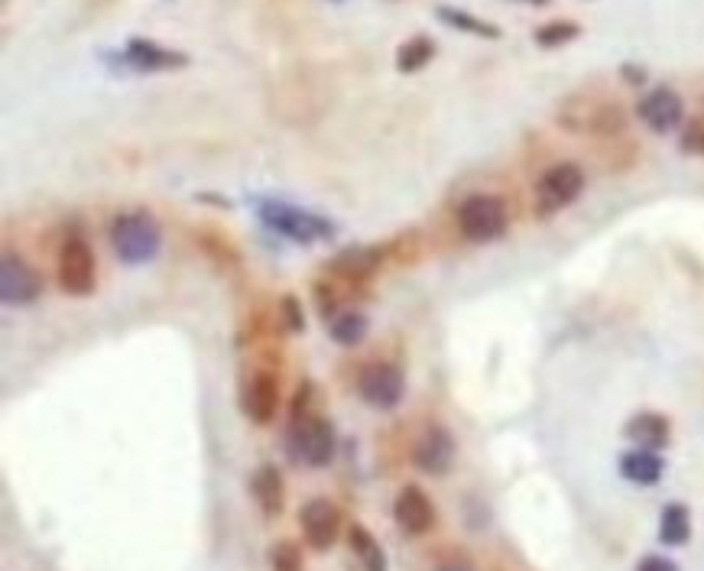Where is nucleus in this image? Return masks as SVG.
Returning a JSON list of instances; mask_svg holds the SVG:
<instances>
[{"label": "nucleus", "instance_id": "obj_1", "mask_svg": "<svg viewBox=\"0 0 704 571\" xmlns=\"http://www.w3.org/2000/svg\"><path fill=\"white\" fill-rule=\"evenodd\" d=\"M254 211L261 218L266 231L299 244V247H312V244H322V241H332L338 234V224L312 208H302V205H292L286 198H254Z\"/></svg>", "mask_w": 704, "mask_h": 571}, {"label": "nucleus", "instance_id": "obj_2", "mask_svg": "<svg viewBox=\"0 0 704 571\" xmlns=\"http://www.w3.org/2000/svg\"><path fill=\"white\" fill-rule=\"evenodd\" d=\"M111 247L127 267H143L163 250V228L150 211H124L111 221Z\"/></svg>", "mask_w": 704, "mask_h": 571}, {"label": "nucleus", "instance_id": "obj_3", "mask_svg": "<svg viewBox=\"0 0 704 571\" xmlns=\"http://www.w3.org/2000/svg\"><path fill=\"white\" fill-rule=\"evenodd\" d=\"M286 452L296 465L305 468H325L332 465L335 452H338V435L328 416L305 412V416H292L289 419V432H286Z\"/></svg>", "mask_w": 704, "mask_h": 571}, {"label": "nucleus", "instance_id": "obj_4", "mask_svg": "<svg viewBox=\"0 0 704 571\" xmlns=\"http://www.w3.org/2000/svg\"><path fill=\"white\" fill-rule=\"evenodd\" d=\"M104 62L114 69V72H130V75H153V72H176L185 69L192 59L188 53L182 49H170L157 39H147V36H134L127 39V46L120 53H111L104 49Z\"/></svg>", "mask_w": 704, "mask_h": 571}, {"label": "nucleus", "instance_id": "obj_5", "mask_svg": "<svg viewBox=\"0 0 704 571\" xmlns=\"http://www.w3.org/2000/svg\"><path fill=\"white\" fill-rule=\"evenodd\" d=\"M510 228V211L507 201L487 191L468 195L458 205V231L468 244H494L507 234Z\"/></svg>", "mask_w": 704, "mask_h": 571}, {"label": "nucleus", "instance_id": "obj_6", "mask_svg": "<svg viewBox=\"0 0 704 571\" xmlns=\"http://www.w3.org/2000/svg\"><path fill=\"white\" fill-rule=\"evenodd\" d=\"M588 186V176L578 163H552L539 183H535V218H552L558 211H565L568 205H575L581 198V191Z\"/></svg>", "mask_w": 704, "mask_h": 571}, {"label": "nucleus", "instance_id": "obj_7", "mask_svg": "<svg viewBox=\"0 0 704 571\" xmlns=\"http://www.w3.org/2000/svg\"><path fill=\"white\" fill-rule=\"evenodd\" d=\"M56 280L66 295L85 299L94 292L97 283V264H94V250L85 237H69L59 250V264H56Z\"/></svg>", "mask_w": 704, "mask_h": 571}, {"label": "nucleus", "instance_id": "obj_8", "mask_svg": "<svg viewBox=\"0 0 704 571\" xmlns=\"http://www.w3.org/2000/svg\"><path fill=\"white\" fill-rule=\"evenodd\" d=\"M357 396L380 412H390L403 403L406 396V377L396 364L390 361H373L360 371L357 377Z\"/></svg>", "mask_w": 704, "mask_h": 571}, {"label": "nucleus", "instance_id": "obj_9", "mask_svg": "<svg viewBox=\"0 0 704 571\" xmlns=\"http://www.w3.org/2000/svg\"><path fill=\"white\" fill-rule=\"evenodd\" d=\"M342 510L328 500V497H312L302 510H299V526H302V536L305 543L315 549V552H325L338 543L342 536Z\"/></svg>", "mask_w": 704, "mask_h": 571}, {"label": "nucleus", "instance_id": "obj_10", "mask_svg": "<svg viewBox=\"0 0 704 571\" xmlns=\"http://www.w3.org/2000/svg\"><path fill=\"white\" fill-rule=\"evenodd\" d=\"M43 295V277L20 257V254H3L0 260V299L10 308L33 305Z\"/></svg>", "mask_w": 704, "mask_h": 571}, {"label": "nucleus", "instance_id": "obj_11", "mask_svg": "<svg viewBox=\"0 0 704 571\" xmlns=\"http://www.w3.org/2000/svg\"><path fill=\"white\" fill-rule=\"evenodd\" d=\"M636 117H639V120L646 124V130H653V133H672V130H679L682 120H685V101H682V95H679L676 89L659 85V89H653V92H646V95L639 97Z\"/></svg>", "mask_w": 704, "mask_h": 571}, {"label": "nucleus", "instance_id": "obj_12", "mask_svg": "<svg viewBox=\"0 0 704 571\" xmlns=\"http://www.w3.org/2000/svg\"><path fill=\"white\" fill-rule=\"evenodd\" d=\"M393 520L403 536H426L436 526V506L419 483H406L393 500Z\"/></svg>", "mask_w": 704, "mask_h": 571}, {"label": "nucleus", "instance_id": "obj_13", "mask_svg": "<svg viewBox=\"0 0 704 571\" xmlns=\"http://www.w3.org/2000/svg\"><path fill=\"white\" fill-rule=\"evenodd\" d=\"M454 455H458V442L445 426H429L413 445V465L423 475L445 477L454 465Z\"/></svg>", "mask_w": 704, "mask_h": 571}, {"label": "nucleus", "instance_id": "obj_14", "mask_svg": "<svg viewBox=\"0 0 704 571\" xmlns=\"http://www.w3.org/2000/svg\"><path fill=\"white\" fill-rule=\"evenodd\" d=\"M241 409H244V416L251 422L269 426L276 419V409H279V381H276V374H269V371L254 374L244 386V393H241Z\"/></svg>", "mask_w": 704, "mask_h": 571}, {"label": "nucleus", "instance_id": "obj_15", "mask_svg": "<svg viewBox=\"0 0 704 571\" xmlns=\"http://www.w3.org/2000/svg\"><path fill=\"white\" fill-rule=\"evenodd\" d=\"M623 439L633 442L636 448H653V452H662L669 448L672 442V422L662 416V412H653V409H643L636 416L626 419L623 426Z\"/></svg>", "mask_w": 704, "mask_h": 571}, {"label": "nucleus", "instance_id": "obj_16", "mask_svg": "<svg viewBox=\"0 0 704 571\" xmlns=\"http://www.w3.org/2000/svg\"><path fill=\"white\" fill-rule=\"evenodd\" d=\"M383 264V250L370 247V244H351L342 254H335V260L328 264V270L335 277H342L345 283H363L370 280Z\"/></svg>", "mask_w": 704, "mask_h": 571}, {"label": "nucleus", "instance_id": "obj_17", "mask_svg": "<svg viewBox=\"0 0 704 571\" xmlns=\"http://www.w3.org/2000/svg\"><path fill=\"white\" fill-rule=\"evenodd\" d=\"M616 465H620V477L630 480V483H636V487H656L662 480V475H666V462L653 448H636L633 445L630 452L620 455Z\"/></svg>", "mask_w": 704, "mask_h": 571}, {"label": "nucleus", "instance_id": "obj_18", "mask_svg": "<svg viewBox=\"0 0 704 571\" xmlns=\"http://www.w3.org/2000/svg\"><path fill=\"white\" fill-rule=\"evenodd\" d=\"M325 325H328V335H332V341H335L338 348H357V345H363L367 335H370V318H367V312H360V308H354V305L338 308Z\"/></svg>", "mask_w": 704, "mask_h": 571}, {"label": "nucleus", "instance_id": "obj_19", "mask_svg": "<svg viewBox=\"0 0 704 571\" xmlns=\"http://www.w3.org/2000/svg\"><path fill=\"white\" fill-rule=\"evenodd\" d=\"M251 493H254V500L261 503V510H264L266 516H279L282 513V506H286V483H282V475H279V468L276 465H261L254 477H251Z\"/></svg>", "mask_w": 704, "mask_h": 571}, {"label": "nucleus", "instance_id": "obj_20", "mask_svg": "<svg viewBox=\"0 0 704 571\" xmlns=\"http://www.w3.org/2000/svg\"><path fill=\"white\" fill-rule=\"evenodd\" d=\"M692 539V510L679 500L666 503L662 513H659V543L662 546H685Z\"/></svg>", "mask_w": 704, "mask_h": 571}, {"label": "nucleus", "instance_id": "obj_21", "mask_svg": "<svg viewBox=\"0 0 704 571\" xmlns=\"http://www.w3.org/2000/svg\"><path fill=\"white\" fill-rule=\"evenodd\" d=\"M436 16H439L445 26H451V30H458V33H468V36H477V39H500V36H504V30H500L497 23L481 20V16H474V13H468V10H461V7L441 3V7H436Z\"/></svg>", "mask_w": 704, "mask_h": 571}, {"label": "nucleus", "instance_id": "obj_22", "mask_svg": "<svg viewBox=\"0 0 704 571\" xmlns=\"http://www.w3.org/2000/svg\"><path fill=\"white\" fill-rule=\"evenodd\" d=\"M623 127H626V114L620 110V104H614V101L595 104V107L575 124V130L598 133V137H616V133H623Z\"/></svg>", "mask_w": 704, "mask_h": 571}, {"label": "nucleus", "instance_id": "obj_23", "mask_svg": "<svg viewBox=\"0 0 704 571\" xmlns=\"http://www.w3.org/2000/svg\"><path fill=\"white\" fill-rule=\"evenodd\" d=\"M436 39L432 36H413V39H406L400 49H396V72L400 75H416V72H423L432 59H436Z\"/></svg>", "mask_w": 704, "mask_h": 571}, {"label": "nucleus", "instance_id": "obj_24", "mask_svg": "<svg viewBox=\"0 0 704 571\" xmlns=\"http://www.w3.org/2000/svg\"><path fill=\"white\" fill-rule=\"evenodd\" d=\"M348 546H351L354 556L360 559V569L363 571H386V552H383V546L373 539V533L367 526L354 523L348 529Z\"/></svg>", "mask_w": 704, "mask_h": 571}, {"label": "nucleus", "instance_id": "obj_25", "mask_svg": "<svg viewBox=\"0 0 704 571\" xmlns=\"http://www.w3.org/2000/svg\"><path fill=\"white\" fill-rule=\"evenodd\" d=\"M578 36H581V26L575 20H552V23H542L532 33V43L542 46V49H562V46L575 43Z\"/></svg>", "mask_w": 704, "mask_h": 571}, {"label": "nucleus", "instance_id": "obj_26", "mask_svg": "<svg viewBox=\"0 0 704 571\" xmlns=\"http://www.w3.org/2000/svg\"><path fill=\"white\" fill-rule=\"evenodd\" d=\"M269 571H302V549L292 539H279L269 546Z\"/></svg>", "mask_w": 704, "mask_h": 571}, {"label": "nucleus", "instance_id": "obj_27", "mask_svg": "<svg viewBox=\"0 0 704 571\" xmlns=\"http://www.w3.org/2000/svg\"><path fill=\"white\" fill-rule=\"evenodd\" d=\"M679 150L685 156H704V120H689L679 133Z\"/></svg>", "mask_w": 704, "mask_h": 571}, {"label": "nucleus", "instance_id": "obj_28", "mask_svg": "<svg viewBox=\"0 0 704 571\" xmlns=\"http://www.w3.org/2000/svg\"><path fill=\"white\" fill-rule=\"evenodd\" d=\"M279 315H282V322H286V328H289L292 335L305 331V315H302V302H299L296 295H282V299H279Z\"/></svg>", "mask_w": 704, "mask_h": 571}, {"label": "nucleus", "instance_id": "obj_29", "mask_svg": "<svg viewBox=\"0 0 704 571\" xmlns=\"http://www.w3.org/2000/svg\"><path fill=\"white\" fill-rule=\"evenodd\" d=\"M620 79H623L626 85L639 89V85H646L649 72H646L643 66H636V62H623V66H620Z\"/></svg>", "mask_w": 704, "mask_h": 571}, {"label": "nucleus", "instance_id": "obj_30", "mask_svg": "<svg viewBox=\"0 0 704 571\" xmlns=\"http://www.w3.org/2000/svg\"><path fill=\"white\" fill-rule=\"evenodd\" d=\"M636 571H682L672 559H666V556H643L639 562H636Z\"/></svg>", "mask_w": 704, "mask_h": 571}, {"label": "nucleus", "instance_id": "obj_31", "mask_svg": "<svg viewBox=\"0 0 704 571\" xmlns=\"http://www.w3.org/2000/svg\"><path fill=\"white\" fill-rule=\"evenodd\" d=\"M198 201H211V205H221V208H234V201L231 198H224V195H211V191H201V195H195Z\"/></svg>", "mask_w": 704, "mask_h": 571}, {"label": "nucleus", "instance_id": "obj_32", "mask_svg": "<svg viewBox=\"0 0 704 571\" xmlns=\"http://www.w3.org/2000/svg\"><path fill=\"white\" fill-rule=\"evenodd\" d=\"M513 3H527V7H549L552 0H513Z\"/></svg>", "mask_w": 704, "mask_h": 571}, {"label": "nucleus", "instance_id": "obj_33", "mask_svg": "<svg viewBox=\"0 0 704 571\" xmlns=\"http://www.w3.org/2000/svg\"><path fill=\"white\" fill-rule=\"evenodd\" d=\"M439 571H474L471 566H441Z\"/></svg>", "mask_w": 704, "mask_h": 571}, {"label": "nucleus", "instance_id": "obj_34", "mask_svg": "<svg viewBox=\"0 0 704 571\" xmlns=\"http://www.w3.org/2000/svg\"><path fill=\"white\" fill-rule=\"evenodd\" d=\"M335 3H345V0H335Z\"/></svg>", "mask_w": 704, "mask_h": 571}]
</instances>
